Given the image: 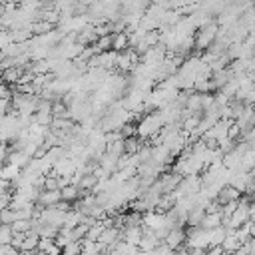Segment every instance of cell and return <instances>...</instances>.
Listing matches in <instances>:
<instances>
[{"label":"cell","instance_id":"cell-23","mask_svg":"<svg viewBox=\"0 0 255 255\" xmlns=\"http://www.w3.org/2000/svg\"><path fill=\"white\" fill-rule=\"evenodd\" d=\"M0 251H2V255H20V251L12 245H0Z\"/></svg>","mask_w":255,"mask_h":255},{"label":"cell","instance_id":"cell-17","mask_svg":"<svg viewBox=\"0 0 255 255\" xmlns=\"http://www.w3.org/2000/svg\"><path fill=\"white\" fill-rule=\"evenodd\" d=\"M106 227L102 225V221H96L94 225H90L88 227V233H86V239H92V241H98V237L102 235V231H104Z\"/></svg>","mask_w":255,"mask_h":255},{"label":"cell","instance_id":"cell-4","mask_svg":"<svg viewBox=\"0 0 255 255\" xmlns=\"http://www.w3.org/2000/svg\"><path fill=\"white\" fill-rule=\"evenodd\" d=\"M60 199H62L60 189H40V195H38L36 203L42 205V207H50V205H56Z\"/></svg>","mask_w":255,"mask_h":255},{"label":"cell","instance_id":"cell-13","mask_svg":"<svg viewBox=\"0 0 255 255\" xmlns=\"http://www.w3.org/2000/svg\"><path fill=\"white\" fill-rule=\"evenodd\" d=\"M28 161H30V155H26L22 149H12V151L8 153V159H6V163L18 165V167H24Z\"/></svg>","mask_w":255,"mask_h":255},{"label":"cell","instance_id":"cell-12","mask_svg":"<svg viewBox=\"0 0 255 255\" xmlns=\"http://www.w3.org/2000/svg\"><path fill=\"white\" fill-rule=\"evenodd\" d=\"M20 171H22V167L12 165V163H4V165L0 167V177H2V179H6V181H10V183H14V181L18 179Z\"/></svg>","mask_w":255,"mask_h":255},{"label":"cell","instance_id":"cell-3","mask_svg":"<svg viewBox=\"0 0 255 255\" xmlns=\"http://www.w3.org/2000/svg\"><path fill=\"white\" fill-rule=\"evenodd\" d=\"M215 36H217V26L215 24H203L199 34H197V42H195L197 48H209L213 44Z\"/></svg>","mask_w":255,"mask_h":255},{"label":"cell","instance_id":"cell-19","mask_svg":"<svg viewBox=\"0 0 255 255\" xmlns=\"http://www.w3.org/2000/svg\"><path fill=\"white\" fill-rule=\"evenodd\" d=\"M62 251L66 255H80L82 253V241H70Z\"/></svg>","mask_w":255,"mask_h":255},{"label":"cell","instance_id":"cell-16","mask_svg":"<svg viewBox=\"0 0 255 255\" xmlns=\"http://www.w3.org/2000/svg\"><path fill=\"white\" fill-rule=\"evenodd\" d=\"M16 221V211L12 207H2L0 209V223L4 225H12Z\"/></svg>","mask_w":255,"mask_h":255},{"label":"cell","instance_id":"cell-26","mask_svg":"<svg viewBox=\"0 0 255 255\" xmlns=\"http://www.w3.org/2000/svg\"><path fill=\"white\" fill-rule=\"evenodd\" d=\"M20 255H38V249H32V251H28V249H20Z\"/></svg>","mask_w":255,"mask_h":255},{"label":"cell","instance_id":"cell-24","mask_svg":"<svg viewBox=\"0 0 255 255\" xmlns=\"http://www.w3.org/2000/svg\"><path fill=\"white\" fill-rule=\"evenodd\" d=\"M173 255H189V247H187L185 243H181L179 247L173 249Z\"/></svg>","mask_w":255,"mask_h":255},{"label":"cell","instance_id":"cell-5","mask_svg":"<svg viewBox=\"0 0 255 255\" xmlns=\"http://www.w3.org/2000/svg\"><path fill=\"white\" fill-rule=\"evenodd\" d=\"M118 239H122V229H118V227H106L104 231H102V235L98 237V243H102L104 247H110V245H114Z\"/></svg>","mask_w":255,"mask_h":255},{"label":"cell","instance_id":"cell-18","mask_svg":"<svg viewBox=\"0 0 255 255\" xmlns=\"http://www.w3.org/2000/svg\"><path fill=\"white\" fill-rule=\"evenodd\" d=\"M12 235H14L12 225H4V223H0V245H10Z\"/></svg>","mask_w":255,"mask_h":255},{"label":"cell","instance_id":"cell-9","mask_svg":"<svg viewBox=\"0 0 255 255\" xmlns=\"http://www.w3.org/2000/svg\"><path fill=\"white\" fill-rule=\"evenodd\" d=\"M239 247H241V241L235 237V229H227V235H225V239L221 243V249L225 253H235Z\"/></svg>","mask_w":255,"mask_h":255},{"label":"cell","instance_id":"cell-2","mask_svg":"<svg viewBox=\"0 0 255 255\" xmlns=\"http://www.w3.org/2000/svg\"><path fill=\"white\" fill-rule=\"evenodd\" d=\"M185 245L189 249L193 247H201V249H207L209 247V229H203V227H189V231L185 233Z\"/></svg>","mask_w":255,"mask_h":255},{"label":"cell","instance_id":"cell-8","mask_svg":"<svg viewBox=\"0 0 255 255\" xmlns=\"http://www.w3.org/2000/svg\"><path fill=\"white\" fill-rule=\"evenodd\" d=\"M221 219H223L221 209H219V211L205 213V215H203V219H201V223H199V227H203V229H215V227H219V225H221Z\"/></svg>","mask_w":255,"mask_h":255},{"label":"cell","instance_id":"cell-28","mask_svg":"<svg viewBox=\"0 0 255 255\" xmlns=\"http://www.w3.org/2000/svg\"><path fill=\"white\" fill-rule=\"evenodd\" d=\"M2 58H4V54H2V52H0V60H2Z\"/></svg>","mask_w":255,"mask_h":255},{"label":"cell","instance_id":"cell-25","mask_svg":"<svg viewBox=\"0 0 255 255\" xmlns=\"http://www.w3.org/2000/svg\"><path fill=\"white\" fill-rule=\"evenodd\" d=\"M0 98H10V90H8V84H4L0 80Z\"/></svg>","mask_w":255,"mask_h":255},{"label":"cell","instance_id":"cell-30","mask_svg":"<svg viewBox=\"0 0 255 255\" xmlns=\"http://www.w3.org/2000/svg\"><path fill=\"white\" fill-rule=\"evenodd\" d=\"M60 255H66V253H64V251H62V253H60Z\"/></svg>","mask_w":255,"mask_h":255},{"label":"cell","instance_id":"cell-27","mask_svg":"<svg viewBox=\"0 0 255 255\" xmlns=\"http://www.w3.org/2000/svg\"><path fill=\"white\" fill-rule=\"evenodd\" d=\"M2 10H4V0H0V14H2Z\"/></svg>","mask_w":255,"mask_h":255},{"label":"cell","instance_id":"cell-20","mask_svg":"<svg viewBox=\"0 0 255 255\" xmlns=\"http://www.w3.org/2000/svg\"><path fill=\"white\" fill-rule=\"evenodd\" d=\"M10 42H14V40H12V32H10L8 28H0V52H2Z\"/></svg>","mask_w":255,"mask_h":255},{"label":"cell","instance_id":"cell-15","mask_svg":"<svg viewBox=\"0 0 255 255\" xmlns=\"http://www.w3.org/2000/svg\"><path fill=\"white\" fill-rule=\"evenodd\" d=\"M34 219H16L14 223H12V231H22V233H26V231H30V229H34Z\"/></svg>","mask_w":255,"mask_h":255},{"label":"cell","instance_id":"cell-14","mask_svg":"<svg viewBox=\"0 0 255 255\" xmlns=\"http://www.w3.org/2000/svg\"><path fill=\"white\" fill-rule=\"evenodd\" d=\"M203 215H205V209H203V207H199V205H193V207L189 209V213H187L185 221H187V225H189V227H197V225L201 223Z\"/></svg>","mask_w":255,"mask_h":255},{"label":"cell","instance_id":"cell-11","mask_svg":"<svg viewBox=\"0 0 255 255\" xmlns=\"http://www.w3.org/2000/svg\"><path fill=\"white\" fill-rule=\"evenodd\" d=\"M60 193H62V199H64V201H74V199H80V197L84 195V189H80V187L74 185V183H68V185H64V187L60 189Z\"/></svg>","mask_w":255,"mask_h":255},{"label":"cell","instance_id":"cell-21","mask_svg":"<svg viewBox=\"0 0 255 255\" xmlns=\"http://www.w3.org/2000/svg\"><path fill=\"white\" fill-rule=\"evenodd\" d=\"M151 255H173V249H171L169 245H165V243H159V245L151 251Z\"/></svg>","mask_w":255,"mask_h":255},{"label":"cell","instance_id":"cell-1","mask_svg":"<svg viewBox=\"0 0 255 255\" xmlns=\"http://www.w3.org/2000/svg\"><path fill=\"white\" fill-rule=\"evenodd\" d=\"M163 128V118L159 112H151V114H145L143 120L139 122V126L135 128V135L139 139H151L153 135L159 133V129Z\"/></svg>","mask_w":255,"mask_h":255},{"label":"cell","instance_id":"cell-22","mask_svg":"<svg viewBox=\"0 0 255 255\" xmlns=\"http://www.w3.org/2000/svg\"><path fill=\"white\" fill-rule=\"evenodd\" d=\"M10 203H12V193H10V191L0 193V209H2V207H10Z\"/></svg>","mask_w":255,"mask_h":255},{"label":"cell","instance_id":"cell-10","mask_svg":"<svg viewBox=\"0 0 255 255\" xmlns=\"http://www.w3.org/2000/svg\"><path fill=\"white\" fill-rule=\"evenodd\" d=\"M22 72H24V68H18V66H12V68H6V70H2V82L4 84H18V80H20V76H22Z\"/></svg>","mask_w":255,"mask_h":255},{"label":"cell","instance_id":"cell-6","mask_svg":"<svg viewBox=\"0 0 255 255\" xmlns=\"http://www.w3.org/2000/svg\"><path fill=\"white\" fill-rule=\"evenodd\" d=\"M163 243H165V245H169L171 249L179 247L181 243H185V231H183L181 227H173V229H169V231H167V235L163 237Z\"/></svg>","mask_w":255,"mask_h":255},{"label":"cell","instance_id":"cell-29","mask_svg":"<svg viewBox=\"0 0 255 255\" xmlns=\"http://www.w3.org/2000/svg\"><path fill=\"white\" fill-rule=\"evenodd\" d=\"M0 78H2V68H0Z\"/></svg>","mask_w":255,"mask_h":255},{"label":"cell","instance_id":"cell-7","mask_svg":"<svg viewBox=\"0 0 255 255\" xmlns=\"http://www.w3.org/2000/svg\"><path fill=\"white\" fill-rule=\"evenodd\" d=\"M122 239L129 245H137L141 239V225H128L122 229Z\"/></svg>","mask_w":255,"mask_h":255}]
</instances>
